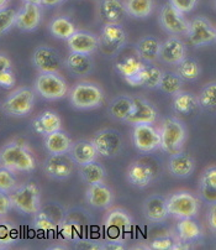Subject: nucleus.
<instances>
[{
    "mask_svg": "<svg viewBox=\"0 0 216 250\" xmlns=\"http://www.w3.org/2000/svg\"><path fill=\"white\" fill-rule=\"evenodd\" d=\"M0 166L13 172H30L36 167L31 150L20 141H11L0 149Z\"/></svg>",
    "mask_w": 216,
    "mask_h": 250,
    "instance_id": "nucleus-1",
    "label": "nucleus"
},
{
    "mask_svg": "<svg viewBox=\"0 0 216 250\" xmlns=\"http://www.w3.org/2000/svg\"><path fill=\"white\" fill-rule=\"evenodd\" d=\"M161 149L169 155L177 154L184 147L187 140V129L176 117L163 119L160 126Z\"/></svg>",
    "mask_w": 216,
    "mask_h": 250,
    "instance_id": "nucleus-2",
    "label": "nucleus"
},
{
    "mask_svg": "<svg viewBox=\"0 0 216 250\" xmlns=\"http://www.w3.org/2000/svg\"><path fill=\"white\" fill-rule=\"evenodd\" d=\"M104 91L94 82H79L71 89V103L77 109H94L104 102Z\"/></svg>",
    "mask_w": 216,
    "mask_h": 250,
    "instance_id": "nucleus-3",
    "label": "nucleus"
},
{
    "mask_svg": "<svg viewBox=\"0 0 216 250\" xmlns=\"http://www.w3.org/2000/svg\"><path fill=\"white\" fill-rule=\"evenodd\" d=\"M11 206L25 214H36L41 208L40 189L34 184L18 186L9 193Z\"/></svg>",
    "mask_w": 216,
    "mask_h": 250,
    "instance_id": "nucleus-4",
    "label": "nucleus"
},
{
    "mask_svg": "<svg viewBox=\"0 0 216 250\" xmlns=\"http://www.w3.org/2000/svg\"><path fill=\"white\" fill-rule=\"evenodd\" d=\"M167 206L169 214L178 219L194 218L199 212V201L188 191L174 192L167 198Z\"/></svg>",
    "mask_w": 216,
    "mask_h": 250,
    "instance_id": "nucleus-5",
    "label": "nucleus"
},
{
    "mask_svg": "<svg viewBox=\"0 0 216 250\" xmlns=\"http://www.w3.org/2000/svg\"><path fill=\"white\" fill-rule=\"evenodd\" d=\"M37 93L46 99L63 98L68 92V84L58 72H40L35 81Z\"/></svg>",
    "mask_w": 216,
    "mask_h": 250,
    "instance_id": "nucleus-6",
    "label": "nucleus"
},
{
    "mask_svg": "<svg viewBox=\"0 0 216 250\" xmlns=\"http://www.w3.org/2000/svg\"><path fill=\"white\" fill-rule=\"evenodd\" d=\"M94 146L98 151L99 156L115 157L120 154L123 149V136L116 129L104 128L96 131L93 139Z\"/></svg>",
    "mask_w": 216,
    "mask_h": 250,
    "instance_id": "nucleus-7",
    "label": "nucleus"
},
{
    "mask_svg": "<svg viewBox=\"0 0 216 250\" xmlns=\"http://www.w3.org/2000/svg\"><path fill=\"white\" fill-rule=\"evenodd\" d=\"M189 43L194 47H203L216 41V26L204 16H197L189 21V31L187 34Z\"/></svg>",
    "mask_w": 216,
    "mask_h": 250,
    "instance_id": "nucleus-8",
    "label": "nucleus"
},
{
    "mask_svg": "<svg viewBox=\"0 0 216 250\" xmlns=\"http://www.w3.org/2000/svg\"><path fill=\"white\" fill-rule=\"evenodd\" d=\"M35 104V93L26 87L14 91L4 102V110L14 117L27 115Z\"/></svg>",
    "mask_w": 216,
    "mask_h": 250,
    "instance_id": "nucleus-9",
    "label": "nucleus"
},
{
    "mask_svg": "<svg viewBox=\"0 0 216 250\" xmlns=\"http://www.w3.org/2000/svg\"><path fill=\"white\" fill-rule=\"evenodd\" d=\"M132 140L135 147L142 154L161 149L160 129H156L152 124L134 125Z\"/></svg>",
    "mask_w": 216,
    "mask_h": 250,
    "instance_id": "nucleus-10",
    "label": "nucleus"
},
{
    "mask_svg": "<svg viewBox=\"0 0 216 250\" xmlns=\"http://www.w3.org/2000/svg\"><path fill=\"white\" fill-rule=\"evenodd\" d=\"M105 229L108 233L111 231L110 240H121L132 228V218L126 210L121 208H114L109 210L104 222Z\"/></svg>",
    "mask_w": 216,
    "mask_h": 250,
    "instance_id": "nucleus-11",
    "label": "nucleus"
},
{
    "mask_svg": "<svg viewBox=\"0 0 216 250\" xmlns=\"http://www.w3.org/2000/svg\"><path fill=\"white\" fill-rule=\"evenodd\" d=\"M160 22L163 29L169 34L187 36L189 31V21L185 19L184 14L177 10L171 3L164 4L161 9Z\"/></svg>",
    "mask_w": 216,
    "mask_h": 250,
    "instance_id": "nucleus-12",
    "label": "nucleus"
},
{
    "mask_svg": "<svg viewBox=\"0 0 216 250\" xmlns=\"http://www.w3.org/2000/svg\"><path fill=\"white\" fill-rule=\"evenodd\" d=\"M132 102H134L132 112L126 119V123L131 125L155 124L158 115L156 106L144 97H132Z\"/></svg>",
    "mask_w": 216,
    "mask_h": 250,
    "instance_id": "nucleus-13",
    "label": "nucleus"
},
{
    "mask_svg": "<svg viewBox=\"0 0 216 250\" xmlns=\"http://www.w3.org/2000/svg\"><path fill=\"white\" fill-rule=\"evenodd\" d=\"M74 161L70 152L66 154H50L45 163V172L56 180L68 178L74 168Z\"/></svg>",
    "mask_w": 216,
    "mask_h": 250,
    "instance_id": "nucleus-14",
    "label": "nucleus"
},
{
    "mask_svg": "<svg viewBox=\"0 0 216 250\" xmlns=\"http://www.w3.org/2000/svg\"><path fill=\"white\" fill-rule=\"evenodd\" d=\"M32 62L38 72H58L62 67L59 53L48 46H40L34 51Z\"/></svg>",
    "mask_w": 216,
    "mask_h": 250,
    "instance_id": "nucleus-15",
    "label": "nucleus"
},
{
    "mask_svg": "<svg viewBox=\"0 0 216 250\" xmlns=\"http://www.w3.org/2000/svg\"><path fill=\"white\" fill-rule=\"evenodd\" d=\"M156 176V171L149 164L144 163V161H134L131 163L127 167L126 172V178L132 186L144 188L148 186L153 181Z\"/></svg>",
    "mask_w": 216,
    "mask_h": 250,
    "instance_id": "nucleus-16",
    "label": "nucleus"
},
{
    "mask_svg": "<svg viewBox=\"0 0 216 250\" xmlns=\"http://www.w3.org/2000/svg\"><path fill=\"white\" fill-rule=\"evenodd\" d=\"M144 214L147 221L161 223L168 218V206L167 198L160 194H151L144 202Z\"/></svg>",
    "mask_w": 216,
    "mask_h": 250,
    "instance_id": "nucleus-17",
    "label": "nucleus"
},
{
    "mask_svg": "<svg viewBox=\"0 0 216 250\" xmlns=\"http://www.w3.org/2000/svg\"><path fill=\"white\" fill-rule=\"evenodd\" d=\"M187 57V46L179 38H169L161 45L160 59L169 64H178Z\"/></svg>",
    "mask_w": 216,
    "mask_h": 250,
    "instance_id": "nucleus-18",
    "label": "nucleus"
},
{
    "mask_svg": "<svg viewBox=\"0 0 216 250\" xmlns=\"http://www.w3.org/2000/svg\"><path fill=\"white\" fill-rule=\"evenodd\" d=\"M71 52L90 53L95 52L100 45V39L88 31H75L67 40Z\"/></svg>",
    "mask_w": 216,
    "mask_h": 250,
    "instance_id": "nucleus-19",
    "label": "nucleus"
},
{
    "mask_svg": "<svg viewBox=\"0 0 216 250\" xmlns=\"http://www.w3.org/2000/svg\"><path fill=\"white\" fill-rule=\"evenodd\" d=\"M162 75L163 72L158 67L153 64H144V68L137 75L125 81L131 87H144L153 89V88H160Z\"/></svg>",
    "mask_w": 216,
    "mask_h": 250,
    "instance_id": "nucleus-20",
    "label": "nucleus"
},
{
    "mask_svg": "<svg viewBox=\"0 0 216 250\" xmlns=\"http://www.w3.org/2000/svg\"><path fill=\"white\" fill-rule=\"evenodd\" d=\"M100 41L110 50H120L127 41V36L120 22H107L103 26Z\"/></svg>",
    "mask_w": 216,
    "mask_h": 250,
    "instance_id": "nucleus-21",
    "label": "nucleus"
},
{
    "mask_svg": "<svg viewBox=\"0 0 216 250\" xmlns=\"http://www.w3.org/2000/svg\"><path fill=\"white\" fill-rule=\"evenodd\" d=\"M87 202L95 208H109L114 202V192L110 187L103 184L89 185L86 192Z\"/></svg>",
    "mask_w": 216,
    "mask_h": 250,
    "instance_id": "nucleus-22",
    "label": "nucleus"
},
{
    "mask_svg": "<svg viewBox=\"0 0 216 250\" xmlns=\"http://www.w3.org/2000/svg\"><path fill=\"white\" fill-rule=\"evenodd\" d=\"M195 168V160L183 150L171 155L168 161V170L172 176L178 178L189 177Z\"/></svg>",
    "mask_w": 216,
    "mask_h": 250,
    "instance_id": "nucleus-23",
    "label": "nucleus"
},
{
    "mask_svg": "<svg viewBox=\"0 0 216 250\" xmlns=\"http://www.w3.org/2000/svg\"><path fill=\"white\" fill-rule=\"evenodd\" d=\"M41 22V8L37 4L25 3L24 6L18 11L15 26L24 31H32Z\"/></svg>",
    "mask_w": 216,
    "mask_h": 250,
    "instance_id": "nucleus-24",
    "label": "nucleus"
},
{
    "mask_svg": "<svg viewBox=\"0 0 216 250\" xmlns=\"http://www.w3.org/2000/svg\"><path fill=\"white\" fill-rule=\"evenodd\" d=\"M70 155L72 156L73 161L79 166L96 161L99 156L93 141L88 140V139H82V140L73 143L70 150Z\"/></svg>",
    "mask_w": 216,
    "mask_h": 250,
    "instance_id": "nucleus-25",
    "label": "nucleus"
},
{
    "mask_svg": "<svg viewBox=\"0 0 216 250\" xmlns=\"http://www.w3.org/2000/svg\"><path fill=\"white\" fill-rule=\"evenodd\" d=\"M32 125H34L36 133L46 136L54 131L61 130L62 120L56 112L46 110V112L41 113L37 118H35Z\"/></svg>",
    "mask_w": 216,
    "mask_h": 250,
    "instance_id": "nucleus-26",
    "label": "nucleus"
},
{
    "mask_svg": "<svg viewBox=\"0 0 216 250\" xmlns=\"http://www.w3.org/2000/svg\"><path fill=\"white\" fill-rule=\"evenodd\" d=\"M161 45L162 42L153 36H146V38L141 39L136 45L137 57L147 63L157 61L160 59Z\"/></svg>",
    "mask_w": 216,
    "mask_h": 250,
    "instance_id": "nucleus-27",
    "label": "nucleus"
},
{
    "mask_svg": "<svg viewBox=\"0 0 216 250\" xmlns=\"http://www.w3.org/2000/svg\"><path fill=\"white\" fill-rule=\"evenodd\" d=\"M99 13L107 22H120L127 14L123 0H100Z\"/></svg>",
    "mask_w": 216,
    "mask_h": 250,
    "instance_id": "nucleus-28",
    "label": "nucleus"
},
{
    "mask_svg": "<svg viewBox=\"0 0 216 250\" xmlns=\"http://www.w3.org/2000/svg\"><path fill=\"white\" fill-rule=\"evenodd\" d=\"M199 191L204 201L216 203V166H209L203 171L199 182Z\"/></svg>",
    "mask_w": 216,
    "mask_h": 250,
    "instance_id": "nucleus-29",
    "label": "nucleus"
},
{
    "mask_svg": "<svg viewBox=\"0 0 216 250\" xmlns=\"http://www.w3.org/2000/svg\"><path fill=\"white\" fill-rule=\"evenodd\" d=\"M67 68L77 76L88 75L93 71L94 61L90 55L79 52H71L66 60Z\"/></svg>",
    "mask_w": 216,
    "mask_h": 250,
    "instance_id": "nucleus-30",
    "label": "nucleus"
},
{
    "mask_svg": "<svg viewBox=\"0 0 216 250\" xmlns=\"http://www.w3.org/2000/svg\"><path fill=\"white\" fill-rule=\"evenodd\" d=\"M72 140L70 136L62 130L54 131L46 135L45 146L50 154H66L72 147Z\"/></svg>",
    "mask_w": 216,
    "mask_h": 250,
    "instance_id": "nucleus-31",
    "label": "nucleus"
},
{
    "mask_svg": "<svg viewBox=\"0 0 216 250\" xmlns=\"http://www.w3.org/2000/svg\"><path fill=\"white\" fill-rule=\"evenodd\" d=\"M177 235L181 242L190 244L203 237V230L193 218H183L177 223Z\"/></svg>",
    "mask_w": 216,
    "mask_h": 250,
    "instance_id": "nucleus-32",
    "label": "nucleus"
},
{
    "mask_svg": "<svg viewBox=\"0 0 216 250\" xmlns=\"http://www.w3.org/2000/svg\"><path fill=\"white\" fill-rule=\"evenodd\" d=\"M132 105H134L132 97L120 94L110 102L108 110H109L111 118L120 120V122H126V119L130 117L131 112H132Z\"/></svg>",
    "mask_w": 216,
    "mask_h": 250,
    "instance_id": "nucleus-33",
    "label": "nucleus"
},
{
    "mask_svg": "<svg viewBox=\"0 0 216 250\" xmlns=\"http://www.w3.org/2000/svg\"><path fill=\"white\" fill-rule=\"evenodd\" d=\"M79 167L80 177L86 184H88V186L89 185L103 184L105 181L107 171L102 164L93 161V163L86 164V165H82Z\"/></svg>",
    "mask_w": 216,
    "mask_h": 250,
    "instance_id": "nucleus-34",
    "label": "nucleus"
},
{
    "mask_svg": "<svg viewBox=\"0 0 216 250\" xmlns=\"http://www.w3.org/2000/svg\"><path fill=\"white\" fill-rule=\"evenodd\" d=\"M198 106H199V101H198V97L193 93L180 91L174 96L173 109L178 114L188 115L194 112Z\"/></svg>",
    "mask_w": 216,
    "mask_h": 250,
    "instance_id": "nucleus-35",
    "label": "nucleus"
},
{
    "mask_svg": "<svg viewBox=\"0 0 216 250\" xmlns=\"http://www.w3.org/2000/svg\"><path fill=\"white\" fill-rule=\"evenodd\" d=\"M124 4L127 15L137 19L148 18L155 9V0H125Z\"/></svg>",
    "mask_w": 216,
    "mask_h": 250,
    "instance_id": "nucleus-36",
    "label": "nucleus"
},
{
    "mask_svg": "<svg viewBox=\"0 0 216 250\" xmlns=\"http://www.w3.org/2000/svg\"><path fill=\"white\" fill-rule=\"evenodd\" d=\"M144 61H142L141 59L135 56H130L119 61L118 63L115 64V69H116V72H118L121 77H124V80H127V78L134 77L135 75H137V73L144 68Z\"/></svg>",
    "mask_w": 216,
    "mask_h": 250,
    "instance_id": "nucleus-37",
    "label": "nucleus"
},
{
    "mask_svg": "<svg viewBox=\"0 0 216 250\" xmlns=\"http://www.w3.org/2000/svg\"><path fill=\"white\" fill-rule=\"evenodd\" d=\"M50 30H51L54 38L63 39V40H68L77 31L74 24L68 18H64V16L54 18L51 21V25H50Z\"/></svg>",
    "mask_w": 216,
    "mask_h": 250,
    "instance_id": "nucleus-38",
    "label": "nucleus"
},
{
    "mask_svg": "<svg viewBox=\"0 0 216 250\" xmlns=\"http://www.w3.org/2000/svg\"><path fill=\"white\" fill-rule=\"evenodd\" d=\"M200 66L194 59L185 57L181 62L177 64V73L183 81H194L200 76Z\"/></svg>",
    "mask_w": 216,
    "mask_h": 250,
    "instance_id": "nucleus-39",
    "label": "nucleus"
},
{
    "mask_svg": "<svg viewBox=\"0 0 216 250\" xmlns=\"http://www.w3.org/2000/svg\"><path fill=\"white\" fill-rule=\"evenodd\" d=\"M199 106L206 110L216 109V82H210L203 87L199 96Z\"/></svg>",
    "mask_w": 216,
    "mask_h": 250,
    "instance_id": "nucleus-40",
    "label": "nucleus"
},
{
    "mask_svg": "<svg viewBox=\"0 0 216 250\" xmlns=\"http://www.w3.org/2000/svg\"><path fill=\"white\" fill-rule=\"evenodd\" d=\"M183 80L179 77L178 73H163L160 83V89L167 94L176 96L181 91Z\"/></svg>",
    "mask_w": 216,
    "mask_h": 250,
    "instance_id": "nucleus-41",
    "label": "nucleus"
},
{
    "mask_svg": "<svg viewBox=\"0 0 216 250\" xmlns=\"http://www.w3.org/2000/svg\"><path fill=\"white\" fill-rule=\"evenodd\" d=\"M14 84H15V75L11 69L10 59L0 53V87L10 88Z\"/></svg>",
    "mask_w": 216,
    "mask_h": 250,
    "instance_id": "nucleus-42",
    "label": "nucleus"
},
{
    "mask_svg": "<svg viewBox=\"0 0 216 250\" xmlns=\"http://www.w3.org/2000/svg\"><path fill=\"white\" fill-rule=\"evenodd\" d=\"M18 187L16 177L14 172L9 168L0 166V192L3 193H11Z\"/></svg>",
    "mask_w": 216,
    "mask_h": 250,
    "instance_id": "nucleus-43",
    "label": "nucleus"
},
{
    "mask_svg": "<svg viewBox=\"0 0 216 250\" xmlns=\"http://www.w3.org/2000/svg\"><path fill=\"white\" fill-rule=\"evenodd\" d=\"M16 15H18V11L14 10L13 8L4 6L0 9V36H3L15 25Z\"/></svg>",
    "mask_w": 216,
    "mask_h": 250,
    "instance_id": "nucleus-44",
    "label": "nucleus"
},
{
    "mask_svg": "<svg viewBox=\"0 0 216 250\" xmlns=\"http://www.w3.org/2000/svg\"><path fill=\"white\" fill-rule=\"evenodd\" d=\"M34 226H35L36 230L43 231V233H51V231L56 230V223H54V219L48 216L47 213L41 212L38 210L35 214V218H34Z\"/></svg>",
    "mask_w": 216,
    "mask_h": 250,
    "instance_id": "nucleus-45",
    "label": "nucleus"
},
{
    "mask_svg": "<svg viewBox=\"0 0 216 250\" xmlns=\"http://www.w3.org/2000/svg\"><path fill=\"white\" fill-rule=\"evenodd\" d=\"M16 229L9 222H0V245L13 244L16 239Z\"/></svg>",
    "mask_w": 216,
    "mask_h": 250,
    "instance_id": "nucleus-46",
    "label": "nucleus"
},
{
    "mask_svg": "<svg viewBox=\"0 0 216 250\" xmlns=\"http://www.w3.org/2000/svg\"><path fill=\"white\" fill-rule=\"evenodd\" d=\"M59 233L62 237L67 240H77L79 238L80 227L75 222L66 221L59 227Z\"/></svg>",
    "mask_w": 216,
    "mask_h": 250,
    "instance_id": "nucleus-47",
    "label": "nucleus"
},
{
    "mask_svg": "<svg viewBox=\"0 0 216 250\" xmlns=\"http://www.w3.org/2000/svg\"><path fill=\"white\" fill-rule=\"evenodd\" d=\"M177 240H178V238L177 239L172 237L156 238L149 243V248L153 250H173Z\"/></svg>",
    "mask_w": 216,
    "mask_h": 250,
    "instance_id": "nucleus-48",
    "label": "nucleus"
},
{
    "mask_svg": "<svg viewBox=\"0 0 216 250\" xmlns=\"http://www.w3.org/2000/svg\"><path fill=\"white\" fill-rule=\"evenodd\" d=\"M198 1L199 0H169V3L183 14L190 13L197 6Z\"/></svg>",
    "mask_w": 216,
    "mask_h": 250,
    "instance_id": "nucleus-49",
    "label": "nucleus"
},
{
    "mask_svg": "<svg viewBox=\"0 0 216 250\" xmlns=\"http://www.w3.org/2000/svg\"><path fill=\"white\" fill-rule=\"evenodd\" d=\"M11 207H13V206H11L10 196H9L8 193L0 192V217L5 216Z\"/></svg>",
    "mask_w": 216,
    "mask_h": 250,
    "instance_id": "nucleus-50",
    "label": "nucleus"
},
{
    "mask_svg": "<svg viewBox=\"0 0 216 250\" xmlns=\"http://www.w3.org/2000/svg\"><path fill=\"white\" fill-rule=\"evenodd\" d=\"M208 223L211 230L216 233V203H210L208 212Z\"/></svg>",
    "mask_w": 216,
    "mask_h": 250,
    "instance_id": "nucleus-51",
    "label": "nucleus"
},
{
    "mask_svg": "<svg viewBox=\"0 0 216 250\" xmlns=\"http://www.w3.org/2000/svg\"><path fill=\"white\" fill-rule=\"evenodd\" d=\"M63 0H42V4L43 5H47V6H56L58 4H61Z\"/></svg>",
    "mask_w": 216,
    "mask_h": 250,
    "instance_id": "nucleus-52",
    "label": "nucleus"
},
{
    "mask_svg": "<svg viewBox=\"0 0 216 250\" xmlns=\"http://www.w3.org/2000/svg\"><path fill=\"white\" fill-rule=\"evenodd\" d=\"M25 3H32V4H37V5H41L42 4V0H24Z\"/></svg>",
    "mask_w": 216,
    "mask_h": 250,
    "instance_id": "nucleus-53",
    "label": "nucleus"
},
{
    "mask_svg": "<svg viewBox=\"0 0 216 250\" xmlns=\"http://www.w3.org/2000/svg\"><path fill=\"white\" fill-rule=\"evenodd\" d=\"M9 3V0H0V9L4 8V6H6V4Z\"/></svg>",
    "mask_w": 216,
    "mask_h": 250,
    "instance_id": "nucleus-54",
    "label": "nucleus"
},
{
    "mask_svg": "<svg viewBox=\"0 0 216 250\" xmlns=\"http://www.w3.org/2000/svg\"><path fill=\"white\" fill-rule=\"evenodd\" d=\"M215 4H216V0H215Z\"/></svg>",
    "mask_w": 216,
    "mask_h": 250,
    "instance_id": "nucleus-55",
    "label": "nucleus"
}]
</instances>
